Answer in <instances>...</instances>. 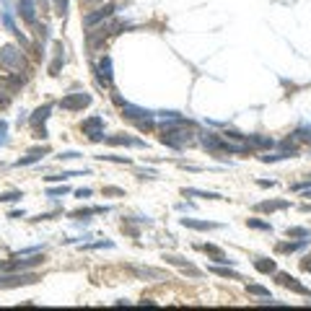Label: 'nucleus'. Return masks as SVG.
I'll return each mask as SVG.
<instances>
[{
	"instance_id": "a211bd4d",
	"label": "nucleus",
	"mask_w": 311,
	"mask_h": 311,
	"mask_svg": "<svg viewBox=\"0 0 311 311\" xmlns=\"http://www.w3.org/2000/svg\"><path fill=\"white\" fill-rule=\"evenodd\" d=\"M181 195L184 197H205V200H223L218 192H205V189H195V187H184Z\"/></svg>"
},
{
	"instance_id": "f3484780",
	"label": "nucleus",
	"mask_w": 311,
	"mask_h": 311,
	"mask_svg": "<svg viewBox=\"0 0 311 311\" xmlns=\"http://www.w3.org/2000/svg\"><path fill=\"white\" fill-rule=\"evenodd\" d=\"M254 270L262 272V275H275L278 264H275V260H267V257H257V260H254Z\"/></svg>"
},
{
	"instance_id": "473e14b6",
	"label": "nucleus",
	"mask_w": 311,
	"mask_h": 311,
	"mask_svg": "<svg viewBox=\"0 0 311 311\" xmlns=\"http://www.w3.org/2000/svg\"><path fill=\"white\" fill-rule=\"evenodd\" d=\"M0 146H8V122L0 119Z\"/></svg>"
},
{
	"instance_id": "bb28decb",
	"label": "nucleus",
	"mask_w": 311,
	"mask_h": 311,
	"mask_svg": "<svg viewBox=\"0 0 311 311\" xmlns=\"http://www.w3.org/2000/svg\"><path fill=\"white\" fill-rule=\"evenodd\" d=\"M98 161H109V164H132V158L127 156H115V153H107V156H96Z\"/></svg>"
},
{
	"instance_id": "72a5a7b5",
	"label": "nucleus",
	"mask_w": 311,
	"mask_h": 311,
	"mask_svg": "<svg viewBox=\"0 0 311 311\" xmlns=\"http://www.w3.org/2000/svg\"><path fill=\"white\" fill-rule=\"evenodd\" d=\"M285 233H288V239H291V236H303V239H311V231H309V229H288Z\"/></svg>"
},
{
	"instance_id": "5701e85b",
	"label": "nucleus",
	"mask_w": 311,
	"mask_h": 311,
	"mask_svg": "<svg viewBox=\"0 0 311 311\" xmlns=\"http://www.w3.org/2000/svg\"><path fill=\"white\" fill-rule=\"evenodd\" d=\"M63 52H65V49H63V44L57 42V44H55V60H52V65H49V73H52V75H57L60 65L65 63V55H63Z\"/></svg>"
},
{
	"instance_id": "dca6fc26",
	"label": "nucleus",
	"mask_w": 311,
	"mask_h": 311,
	"mask_svg": "<svg viewBox=\"0 0 311 311\" xmlns=\"http://www.w3.org/2000/svg\"><path fill=\"white\" fill-rule=\"evenodd\" d=\"M285 208H291L288 200H264L260 205H254V210H260V213H275V210H285Z\"/></svg>"
},
{
	"instance_id": "6ab92c4d",
	"label": "nucleus",
	"mask_w": 311,
	"mask_h": 311,
	"mask_svg": "<svg viewBox=\"0 0 311 311\" xmlns=\"http://www.w3.org/2000/svg\"><path fill=\"white\" fill-rule=\"evenodd\" d=\"M0 21H3V26H5V29H8V32H11V34H16V36H18V39H21V42H24V44H26V39H24V36H21V32H18V26H16V21H13V16H11V13H8V11H0Z\"/></svg>"
},
{
	"instance_id": "412c9836",
	"label": "nucleus",
	"mask_w": 311,
	"mask_h": 311,
	"mask_svg": "<svg viewBox=\"0 0 311 311\" xmlns=\"http://www.w3.org/2000/svg\"><path fill=\"white\" fill-rule=\"evenodd\" d=\"M83 174H88V169H83V171H63V174H49V177H44L52 184V181H67V179H73V177H83Z\"/></svg>"
},
{
	"instance_id": "393cba45",
	"label": "nucleus",
	"mask_w": 311,
	"mask_h": 311,
	"mask_svg": "<svg viewBox=\"0 0 311 311\" xmlns=\"http://www.w3.org/2000/svg\"><path fill=\"white\" fill-rule=\"evenodd\" d=\"M295 153H293V150H283V153H267V156H260V161L262 164H275V161H285V158H293Z\"/></svg>"
},
{
	"instance_id": "6e6552de",
	"label": "nucleus",
	"mask_w": 311,
	"mask_h": 311,
	"mask_svg": "<svg viewBox=\"0 0 311 311\" xmlns=\"http://www.w3.org/2000/svg\"><path fill=\"white\" fill-rule=\"evenodd\" d=\"M88 104H91V94L81 91V94H70V96H65L63 101H60V107L67 109V112H81L83 107H88Z\"/></svg>"
},
{
	"instance_id": "1a4fd4ad",
	"label": "nucleus",
	"mask_w": 311,
	"mask_h": 311,
	"mask_svg": "<svg viewBox=\"0 0 311 311\" xmlns=\"http://www.w3.org/2000/svg\"><path fill=\"white\" fill-rule=\"evenodd\" d=\"M112 16H115V5L107 3V5H101V8H96L94 13H86V18H83V26H86V29H94L98 21L112 18Z\"/></svg>"
},
{
	"instance_id": "e433bc0d",
	"label": "nucleus",
	"mask_w": 311,
	"mask_h": 311,
	"mask_svg": "<svg viewBox=\"0 0 311 311\" xmlns=\"http://www.w3.org/2000/svg\"><path fill=\"white\" fill-rule=\"evenodd\" d=\"M104 195H117V197H125V189H119V187H104Z\"/></svg>"
},
{
	"instance_id": "20e7f679",
	"label": "nucleus",
	"mask_w": 311,
	"mask_h": 311,
	"mask_svg": "<svg viewBox=\"0 0 311 311\" xmlns=\"http://www.w3.org/2000/svg\"><path fill=\"white\" fill-rule=\"evenodd\" d=\"M52 109H55V104H52V101H47V104H42V107L36 109L32 117H29V122H32L34 132H36L34 138H42V140H47V130H44V122H47V119H49Z\"/></svg>"
},
{
	"instance_id": "9b49d317",
	"label": "nucleus",
	"mask_w": 311,
	"mask_h": 311,
	"mask_svg": "<svg viewBox=\"0 0 311 311\" xmlns=\"http://www.w3.org/2000/svg\"><path fill=\"white\" fill-rule=\"evenodd\" d=\"M47 153H49V148H47V146H44V148H42V146H39V148H32L26 156H21V158H18L16 166H32V164H39Z\"/></svg>"
},
{
	"instance_id": "b1692460",
	"label": "nucleus",
	"mask_w": 311,
	"mask_h": 311,
	"mask_svg": "<svg viewBox=\"0 0 311 311\" xmlns=\"http://www.w3.org/2000/svg\"><path fill=\"white\" fill-rule=\"evenodd\" d=\"M311 239H301V241H285V244H278V252H298V249L309 246Z\"/></svg>"
},
{
	"instance_id": "423d86ee",
	"label": "nucleus",
	"mask_w": 311,
	"mask_h": 311,
	"mask_svg": "<svg viewBox=\"0 0 311 311\" xmlns=\"http://www.w3.org/2000/svg\"><path fill=\"white\" fill-rule=\"evenodd\" d=\"M0 63L5 67H11V70H21V67H24V55H21V49H16L13 44H8V47H3V52H0Z\"/></svg>"
},
{
	"instance_id": "ea45409f",
	"label": "nucleus",
	"mask_w": 311,
	"mask_h": 311,
	"mask_svg": "<svg viewBox=\"0 0 311 311\" xmlns=\"http://www.w3.org/2000/svg\"><path fill=\"white\" fill-rule=\"evenodd\" d=\"M257 184H260V187H275V181H267V179H260V181H257Z\"/></svg>"
},
{
	"instance_id": "ddd939ff",
	"label": "nucleus",
	"mask_w": 311,
	"mask_h": 311,
	"mask_svg": "<svg viewBox=\"0 0 311 311\" xmlns=\"http://www.w3.org/2000/svg\"><path fill=\"white\" fill-rule=\"evenodd\" d=\"M18 16L26 24H36V0H18Z\"/></svg>"
},
{
	"instance_id": "f704fd0d",
	"label": "nucleus",
	"mask_w": 311,
	"mask_h": 311,
	"mask_svg": "<svg viewBox=\"0 0 311 311\" xmlns=\"http://www.w3.org/2000/svg\"><path fill=\"white\" fill-rule=\"evenodd\" d=\"M55 8H57V11H55L57 16L65 18V16H67V0H55Z\"/></svg>"
},
{
	"instance_id": "f257e3e1",
	"label": "nucleus",
	"mask_w": 311,
	"mask_h": 311,
	"mask_svg": "<svg viewBox=\"0 0 311 311\" xmlns=\"http://www.w3.org/2000/svg\"><path fill=\"white\" fill-rule=\"evenodd\" d=\"M197 132H195V125L187 122L184 117L181 119H169V122H164L161 127V135H158V140L164 143V146H169L174 150H181L189 143H195Z\"/></svg>"
},
{
	"instance_id": "9d476101",
	"label": "nucleus",
	"mask_w": 311,
	"mask_h": 311,
	"mask_svg": "<svg viewBox=\"0 0 311 311\" xmlns=\"http://www.w3.org/2000/svg\"><path fill=\"white\" fill-rule=\"evenodd\" d=\"M96 78L101 86H112V78H115V73H112V57L109 55H104L101 60H98V65H96Z\"/></svg>"
},
{
	"instance_id": "f03ea898",
	"label": "nucleus",
	"mask_w": 311,
	"mask_h": 311,
	"mask_svg": "<svg viewBox=\"0 0 311 311\" xmlns=\"http://www.w3.org/2000/svg\"><path fill=\"white\" fill-rule=\"evenodd\" d=\"M115 101L122 107V115L127 119H132L135 125L140 127V130H153V119H156V112H150V109H143V107H135V104L130 101H125L119 94H115Z\"/></svg>"
},
{
	"instance_id": "f8f14e48",
	"label": "nucleus",
	"mask_w": 311,
	"mask_h": 311,
	"mask_svg": "<svg viewBox=\"0 0 311 311\" xmlns=\"http://www.w3.org/2000/svg\"><path fill=\"white\" fill-rule=\"evenodd\" d=\"M202 252L208 257H213V262H218V264H236V260H231V257L226 254L221 246H215V244H205Z\"/></svg>"
},
{
	"instance_id": "2eb2a0df",
	"label": "nucleus",
	"mask_w": 311,
	"mask_h": 311,
	"mask_svg": "<svg viewBox=\"0 0 311 311\" xmlns=\"http://www.w3.org/2000/svg\"><path fill=\"white\" fill-rule=\"evenodd\" d=\"M109 146H130V148H146V143L140 138H130V135H112V138H104Z\"/></svg>"
},
{
	"instance_id": "2f4dec72",
	"label": "nucleus",
	"mask_w": 311,
	"mask_h": 311,
	"mask_svg": "<svg viewBox=\"0 0 311 311\" xmlns=\"http://www.w3.org/2000/svg\"><path fill=\"white\" fill-rule=\"evenodd\" d=\"M67 192H70V187H47V197H65Z\"/></svg>"
},
{
	"instance_id": "7ed1b4c3",
	"label": "nucleus",
	"mask_w": 311,
	"mask_h": 311,
	"mask_svg": "<svg viewBox=\"0 0 311 311\" xmlns=\"http://www.w3.org/2000/svg\"><path fill=\"white\" fill-rule=\"evenodd\" d=\"M39 275L36 272H11V275H0V291H8V288H21V285H34Z\"/></svg>"
},
{
	"instance_id": "58836bf2",
	"label": "nucleus",
	"mask_w": 311,
	"mask_h": 311,
	"mask_svg": "<svg viewBox=\"0 0 311 311\" xmlns=\"http://www.w3.org/2000/svg\"><path fill=\"white\" fill-rule=\"evenodd\" d=\"M301 270L311 272V254H309V257H303V260H301Z\"/></svg>"
},
{
	"instance_id": "4c0bfd02",
	"label": "nucleus",
	"mask_w": 311,
	"mask_h": 311,
	"mask_svg": "<svg viewBox=\"0 0 311 311\" xmlns=\"http://www.w3.org/2000/svg\"><path fill=\"white\" fill-rule=\"evenodd\" d=\"M91 195H94V189H91V187H81L78 192H75V197H81V200H86V197H91Z\"/></svg>"
},
{
	"instance_id": "c756f323",
	"label": "nucleus",
	"mask_w": 311,
	"mask_h": 311,
	"mask_svg": "<svg viewBox=\"0 0 311 311\" xmlns=\"http://www.w3.org/2000/svg\"><path fill=\"white\" fill-rule=\"evenodd\" d=\"M249 143H254V146H260V148H272L275 143H272V138H262V135H252L249 138Z\"/></svg>"
},
{
	"instance_id": "aec40b11",
	"label": "nucleus",
	"mask_w": 311,
	"mask_h": 311,
	"mask_svg": "<svg viewBox=\"0 0 311 311\" xmlns=\"http://www.w3.org/2000/svg\"><path fill=\"white\" fill-rule=\"evenodd\" d=\"M208 272H213V275L218 278H229V280H241V275L236 270H231V264L229 267H218V264H213V267H208Z\"/></svg>"
},
{
	"instance_id": "cd10ccee",
	"label": "nucleus",
	"mask_w": 311,
	"mask_h": 311,
	"mask_svg": "<svg viewBox=\"0 0 311 311\" xmlns=\"http://www.w3.org/2000/svg\"><path fill=\"white\" fill-rule=\"evenodd\" d=\"M246 226H249V229H257V231H267V233L272 231V226L260 221V218H246Z\"/></svg>"
},
{
	"instance_id": "4be33fe9",
	"label": "nucleus",
	"mask_w": 311,
	"mask_h": 311,
	"mask_svg": "<svg viewBox=\"0 0 311 311\" xmlns=\"http://www.w3.org/2000/svg\"><path fill=\"white\" fill-rule=\"evenodd\" d=\"M101 213H109V208H83V210H75V213H70V218H91V215H101Z\"/></svg>"
},
{
	"instance_id": "4468645a",
	"label": "nucleus",
	"mask_w": 311,
	"mask_h": 311,
	"mask_svg": "<svg viewBox=\"0 0 311 311\" xmlns=\"http://www.w3.org/2000/svg\"><path fill=\"white\" fill-rule=\"evenodd\" d=\"M179 223L184 229H192V231H215L221 229V223H210V221H195V218H179Z\"/></svg>"
},
{
	"instance_id": "c9c22d12",
	"label": "nucleus",
	"mask_w": 311,
	"mask_h": 311,
	"mask_svg": "<svg viewBox=\"0 0 311 311\" xmlns=\"http://www.w3.org/2000/svg\"><path fill=\"white\" fill-rule=\"evenodd\" d=\"M55 158H60V161H70V158H81V153L78 150H63V153L55 156Z\"/></svg>"
},
{
	"instance_id": "39448f33",
	"label": "nucleus",
	"mask_w": 311,
	"mask_h": 311,
	"mask_svg": "<svg viewBox=\"0 0 311 311\" xmlns=\"http://www.w3.org/2000/svg\"><path fill=\"white\" fill-rule=\"evenodd\" d=\"M81 130L88 135V140L91 143H101L104 140V117H88V119H83L81 122Z\"/></svg>"
},
{
	"instance_id": "a878e982",
	"label": "nucleus",
	"mask_w": 311,
	"mask_h": 311,
	"mask_svg": "<svg viewBox=\"0 0 311 311\" xmlns=\"http://www.w3.org/2000/svg\"><path fill=\"white\" fill-rule=\"evenodd\" d=\"M135 272H138L140 278H150V280H164L166 278L161 270H153V267H135Z\"/></svg>"
},
{
	"instance_id": "7c9ffc66",
	"label": "nucleus",
	"mask_w": 311,
	"mask_h": 311,
	"mask_svg": "<svg viewBox=\"0 0 311 311\" xmlns=\"http://www.w3.org/2000/svg\"><path fill=\"white\" fill-rule=\"evenodd\" d=\"M246 291L249 293H252V295H260V298H270V291H267V288H264V285H246Z\"/></svg>"
},
{
	"instance_id": "c85d7f7f",
	"label": "nucleus",
	"mask_w": 311,
	"mask_h": 311,
	"mask_svg": "<svg viewBox=\"0 0 311 311\" xmlns=\"http://www.w3.org/2000/svg\"><path fill=\"white\" fill-rule=\"evenodd\" d=\"M24 192H18V189H11V192H0V202H18Z\"/></svg>"
},
{
	"instance_id": "0eeeda50",
	"label": "nucleus",
	"mask_w": 311,
	"mask_h": 311,
	"mask_svg": "<svg viewBox=\"0 0 311 311\" xmlns=\"http://www.w3.org/2000/svg\"><path fill=\"white\" fill-rule=\"evenodd\" d=\"M275 280H278V285L288 288V291H293V293H298V295H306V298H311V291H309V288L301 285L298 280H295L293 275H288V272H278V270H275Z\"/></svg>"
}]
</instances>
